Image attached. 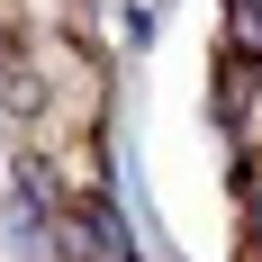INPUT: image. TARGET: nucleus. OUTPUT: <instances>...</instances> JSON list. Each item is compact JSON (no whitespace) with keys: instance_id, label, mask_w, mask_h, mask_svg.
<instances>
[{"instance_id":"2","label":"nucleus","mask_w":262,"mask_h":262,"mask_svg":"<svg viewBox=\"0 0 262 262\" xmlns=\"http://www.w3.org/2000/svg\"><path fill=\"white\" fill-rule=\"evenodd\" d=\"M253 226H262V190H253Z\"/></svg>"},{"instance_id":"1","label":"nucleus","mask_w":262,"mask_h":262,"mask_svg":"<svg viewBox=\"0 0 262 262\" xmlns=\"http://www.w3.org/2000/svg\"><path fill=\"white\" fill-rule=\"evenodd\" d=\"M253 81H262L253 54H235V46L217 54V127L226 136H244V118H253Z\"/></svg>"}]
</instances>
